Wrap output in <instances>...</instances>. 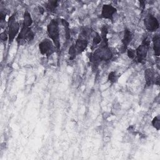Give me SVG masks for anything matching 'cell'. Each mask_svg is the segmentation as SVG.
Returning a JSON list of instances; mask_svg holds the SVG:
<instances>
[{
  "mask_svg": "<svg viewBox=\"0 0 160 160\" xmlns=\"http://www.w3.org/2000/svg\"><path fill=\"white\" fill-rule=\"evenodd\" d=\"M133 38V34L129 29H126L124 31L123 38L122 39V44L128 46Z\"/></svg>",
  "mask_w": 160,
  "mask_h": 160,
  "instance_id": "8fae6325",
  "label": "cell"
},
{
  "mask_svg": "<svg viewBox=\"0 0 160 160\" xmlns=\"http://www.w3.org/2000/svg\"><path fill=\"white\" fill-rule=\"evenodd\" d=\"M153 51L155 56H159L160 53V36L159 34H156L152 38Z\"/></svg>",
  "mask_w": 160,
  "mask_h": 160,
  "instance_id": "30bf717a",
  "label": "cell"
},
{
  "mask_svg": "<svg viewBox=\"0 0 160 160\" xmlns=\"http://www.w3.org/2000/svg\"><path fill=\"white\" fill-rule=\"evenodd\" d=\"M152 126L156 129L157 130L159 129L160 128V116H156V117H154L152 121Z\"/></svg>",
  "mask_w": 160,
  "mask_h": 160,
  "instance_id": "e0dca14e",
  "label": "cell"
},
{
  "mask_svg": "<svg viewBox=\"0 0 160 160\" xmlns=\"http://www.w3.org/2000/svg\"><path fill=\"white\" fill-rule=\"evenodd\" d=\"M0 39L2 42H6L8 39H9L8 34H7L6 32H1L0 35Z\"/></svg>",
  "mask_w": 160,
  "mask_h": 160,
  "instance_id": "ffe728a7",
  "label": "cell"
},
{
  "mask_svg": "<svg viewBox=\"0 0 160 160\" xmlns=\"http://www.w3.org/2000/svg\"><path fill=\"white\" fill-rule=\"evenodd\" d=\"M127 54L130 59H134L136 57V50L134 49H127Z\"/></svg>",
  "mask_w": 160,
  "mask_h": 160,
  "instance_id": "d6986e66",
  "label": "cell"
},
{
  "mask_svg": "<svg viewBox=\"0 0 160 160\" xmlns=\"http://www.w3.org/2000/svg\"><path fill=\"white\" fill-rule=\"evenodd\" d=\"M39 48L40 52L42 55H46L48 57L54 52L56 47L52 41L49 39H44L39 43Z\"/></svg>",
  "mask_w": 160,
  "mask_h": 160,
  "instance_id": "5b68a950",
  "label": "cell"
},
{
  "mask_svg": "<svg viewBox=\"0 0 160 160\" xmlns=\"http://www.w3.org/2000/svg\"><path fill=\"white\" fill-rule=\"evenodd\" d=\"M116 12L115 7L111 4H104L101 9V17L104 19H108L112 20L114 14Z\"/></svg>",
  "mask_w": 160,
  "mask_h": 160,
  "instance_id": "52a82bcc",
  "label": "cell"
},
{
  "mask_svg": "<svg viewBox=\"0 0 160 160\" xmlns=\"http://www.w3.org/2000/svg\"><path fill=\"white\" fill-rule=\"evenodd\" d=\"M92 34L91 29L88 28H82L80 31H79V38L80 39H86L88 40V38L91 37V35Z\"/></svg>",
  "mask_w": 160,
  "mask_h": 160,
  "instance_id": "7c38bea8",
  "label": "cell"
},
{
  "mask_svg": "<svg viewBox=\"0 0 160 160\" xmlns=\"http://www.w3.org/2000/svg\"><path fill=\"white\" fill-rule=\"evenodd\" d=\"M38 10H39V12L41 14H43L44 12V8H42V6H38Z\"/></svg>",
  "mask_w": 160,
  "mask_h": 160,
  "instance_id": "44dd1931",
  "label": "cell"
},
{
  "mask_svg": "<svg viewBox=\"0 0 160 160\" xmlns=\"http://www.w3.org/2000/svg\"><path fill=\"white\" fill-rule=\"evenodd\" d=\"M8 36H9V43H11L14 38L18 36L19 30V24L16 21V15L15 14L11 15L9 18L8 22Z\"/></svg>",
  "mask_w": 160,
  "mask_h": 160,
  "instance_id": "3957f363",
  "label": "cell"
},
{
  "mask_svg": "<svg viewBox=\"0 0 160 160\" xmlns=\"http://www.w3.org/2000/svg\"><path fill=\"white\" fill-rule=\"evenodd\" d=\"M69 60H73L76 55L78 54V52H77V50H76V46H75V44H72L70 47H69Z\"/></svg>",
  "mask_w": 160,
  "mask_h": 160,
  "instance_id": "9a60e30c",
  "label": "cell"
},
{
  "mask_svg": "<svg viewBox=\"0 0 160 160\" xmlns=\"http://www.w3.org/2000/svg\"><path fill=\"white\" fill-rule=\"evenodd\" d=\"M144 24L146 29L149 32H154L159 28V22L156 18L149 14L144 19Z\"/></svg>",
  "mask_w": 160,
  "mask_h": 160,
  "instance_id": "8992f818",
  "label": "cell"
},
{
  "mask_svg": "<svg viewBox=\"0 0 160 160\" xmlns=\"http://www.w3.org/2000/svg\"><path fill=\"white\" fill-rule=\"evenodd\" d=\"M47 31L49 37L52 41L56 48L58 49L60 47V30L58 20L52 19L48 25Z\"/></svg>",
  "mask_w": 160,
  "mask_h": 160,
  "instance_id": "7a4b0ae2",
  "label": "cell"
},
{
  "mask_svg": "<svg viewBox=\"0 0 160 160\" xmlns=\"http://www.w3.org/2000/svg\"><path fill=\"white\" fill-rule=\"evenodd\" d=\"M102 42V38L101 37V35L96 33V35H94L92 38V48L93 47H96L98 45L101 44Z\"/></svg>",
  "mask_w": 160,
  "mask_h": 160,
  "instance_id": "2e32d148",
  "label": "cell"
},
{
  "mask_svg": "<svg viewBox=\"0 0 160 160\" xmlns=\"http://www.w3.org/2000/svg\"><path fill=\"white\" fill-rule=\"evenodd\" d=\"M32 24V19L28 12H25L23 18V26L29 28Z\"/></svg>",
  "mask_w": 160,
  "mask_h": 160,
  "instance_id": "4fadbf2b",
  "label": "cell"
},
{
  "mask_svg": "<svg viewBox=\"0 0 160 160\" xmlns=\"http://www.w3.org/2000/svg\"><path fill=\"white\" fill-rule=\"evenodd\" d=\"M112 57V52L108 46H100L92 54H90L89 60L93 66H98L101 61H108L110 60Z\"/></svg>",
  "mask_w": 160,
  "mask_h": 160,
  "instance_id": "6da1fadb",
  "label": "cell"
},
{
  "mask_svg": "<svg viewBox=\"0 0 160 160\" xmlns=\"http://www.w3.org/2000/svg\"><path fill=\"white\" fill-rule=\"evenodd\" d=\"M155 72L151 68L146 69L144 71V79L145 85L146 87L151 86L154 83L155 81Z\"/></svg>",
  "mask_w": 160,
  "mask_h": 160,
  "instance_id": "ba28073f",
  "label": "cell"
},
{
  "mask_svg": "<svg viewBox=\"0 0 160 160\" xmlns=\"http://www.w3.org/2000/svg\"><path fill=\"white\" fill-rule=\"evenodd\" d=\"M150 44V40L148 38H145L142 44L139 45L136 50V58L138 62L143 63L146 58Z\"/></svg>",
  "mask_w": 160,
  "mask_h": 160,
  "instance_id": "277c9868",
  "label": "cell"
},
{
  "mask_svg": "<svg viewBox=\"0 0 160 160\" xmlns=\"http://www.w3.org/2000/svg\"><path fill=\"white\" fill-rule=\"evenodd\" d=\"M88 41L86 39H80L78 38L76 42H75V46L77 50L78 54L81 53L82 51L85 50L86 47L88 46Z\"/></svg>",
  "mask_w": 160,
  "mask_h": 160,
  "instance_id": "9c48e42d",
  "label": "cell"
},
{
  "mask_svg": "<svg viewBox=\"0 0 160 160\" xmlns=\"http://www.w3.org/2000/svg\"><path fill=\"white\" fill-rule=\"evenodd\" d=\"M117 79H118V76L116 73L114 71H111L108 75V80L111 82L114 83L117 81Z\"/></svg>",
  "mask_w": 160,
  "mask_h": 160,
  "instance_id": "ac0fdd59",
  "label": "cell"
},
{
  "mask_svg": "<svg viewBox=\"0 0 160 160\" xmlns=\"http://www.w3.org/2000/svg\"><path fill=\"white\" fill-rule=\"evenodd\" d=\"M58 6V1H48L46 5V9L50 12H54L56 8Z\"/></svg>",
  "mask_w": 160,
  "mask_h": 160,
  "instance_id": "5bb4252c",
  "label": "cell"
}]
</instances>
